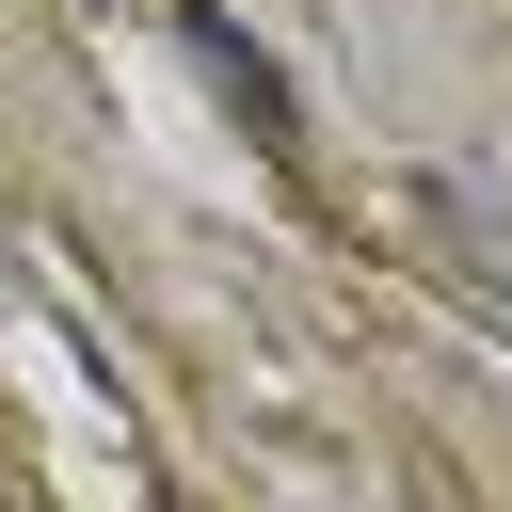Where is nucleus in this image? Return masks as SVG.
I'll list each match as a JSON object with an SVG mask.
<instances>
[{"label":"nucleus","instance_id":"f257e3e1","mask_svg":"<svg viewBox=\"0 0 512 512\" xmlns=\"http://www.w3.org/2000/svg\"><path fill=\"white\" fill-rule=\"evenodd\" d=\"M192 48H208V80H224V96H240V112H256V144H288V80H272V64H256V32H240V16H224V0H192Z\"/></svg>","mask_w":512,"mask_h":512}]
</instances>
